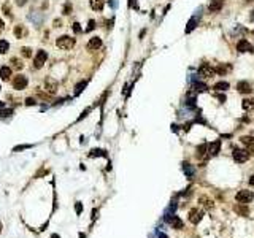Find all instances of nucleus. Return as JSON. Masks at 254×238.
Listing matches in <instances>:
<instances>
[{
    "label": "nucleus",
    "instance_id": "nucleus-29",
    "mask_svg": "<svg viewBox=\"0 0 254 238\" xmlns=\"http://www.w3.org/2000/svg\"><path fill=\"white\" fill-rule=\"evenodd\" d=\"M84 86H86V81H81V83H80L78 86H76V89H75V94H80V92L83 91V87H84Z\"/></svg>",
    "mask_w": 254,
    "mask_h": 238
},
{
    "label": "nucleus",
    "instance_id": "nucleus-12",
    "mask_svg": "<svg viewBox=\"0 0 254 238\" xmlns=\"http://www.w3.org/2000/svg\"><path fill=\"white\" fill-rule=\"evenodd\" d=\"M45 87L49 94H56L57 91V83L54 80H51V78H46V83H45Z\"/></svg>",
    "mask_w": 254,
    "mask_h": 238
},
{
    "label": "nucleus",
    "instance_id": "nucleus-8",
    "mask_svg": "<svg viewBox=\"0 0 254 238\" xmlns=\"http://www.w3.org/2000/svg\"><path fill=\"white\" fill-rule=\"evenodd\" d=\"M173 229H176V230H180V229H183V221L180 219V218H176V216H167V219H165Z\"/></svg>",
    "mask_w": 254,
    "mask_h": 238
},
{
    "label": "nucleus",
    "instance_id": "nucleus-20",
    "mask_svg": "<svg viewBox=\"0 0 254 238\" xmlns=\"http://www.w3.org/2000/svg\"><path fill=\"white\" fill-rule=\"evenodd\" d=\"M8 49H10V43L7 40H0V53L5 54Z\"/></svg>",
    "mask_w": 254,
    "mask_h": 238
},
{
    "label": "nucleus",
    "instance_id": "nucleus-18",
    "mask_svg": "<svg viewBox=\"0 0 254 238\" xmlns=\"http://www.w3.org/2000/svg\"><path fill=\"white\" fill-rule=\"evenodd\" d=\"M219 148H221V141L218 140V141H214V143H211V145H210L208 153H210L211 156H216V154H218V151H219Z\"/></svg>",
    "mask_w": 254,
    "mask_h": 238
},
{
    "label": "nucleus",
    "instance_id": "nucleus-3",
    "mask_svg": "<svg viewBox=\"0 0 254 238\" xmlns=\"http://www.w3.org/2000/svg\"><path fill=\"white\" fill-rule=\"evenodd\" d=\"M198 73H200V76H203V78H213L214 73H216V70H214L210 64H202L200 68H198Z\"/></svg>",
    "mask_w": 254,
    "mask_h": 238
},
{
    "label": "nucleus",
    "instance_id": "nucleus-2",
    "mask_svg": "<svg viewBox=\"0 0 254 238\" xmlns=\"http://www.w3.org/2000/svg\"><path fill=\"white\" fill-rule=\"evenodd\" d=\"M235 199H237L240 203H249V202H252L254 195H252L251 190L243 189V190H238V192H237V197H235Z\"/></svg>",
    "mask_w": 254,
    "mask_h": 238
},
{
    "label": "nucleus",
    "instance_id": "nucleus-25",
    "mask_svg": "<svg viewBox=\"0 0 254 238\" xmlns=\"http://www.w3.org/2000/svg\"><path fill=\"white\" fill-rule=\"evenodd\" d=\"M21 53H22L24 57H30V56H32V49H30V48H22Z\"/></svg>",
    "mask_w": 254,
    "mask_h": 238
},
{
    "label": "nucleus",
    "instance_id": "nucleus-7",
    "mask_svg": "<svg viewBox=\"0 0 254 238\" xmlns=\"http://www.w3.org/2000/svg\"><path fill=\"white\" fill-rule=\"evenodd\" d=\"M202 216H203V213H202L200 210H197V208H194V210H191V211H189V221H191L192 224L200 222Z\"/></svg>",
    "mask_w": 254,
    "mask_h": 238
},
{
    "label": "nucleus",
    "instance_id": "nucleus-11",
    "mask_svg": "<svg viewBox=\"0 0 254 238\" xmlns=\"http://www.w3.org/2000/svg\"><path fill=\"white\" fill-rule=\"evenodd\" d=\"M237 49L240 51V53H245V51H252L254 53V48L249 44V41H246V40H241V41H238V44H237Z\"/></svg>",
    "mask_w": 254,
    "mask_h": 238
},
{
    "label": "nucleus",
    "instance_id": "nucleus-19",
    "mask_svg": "<svg viewBox=\"0 0 254 238\" xmlns=\"http://www.w3.org/2000/svg\"><path fill=\"white\" fill-rule=\"evenodd\" d=\"M10 75H11V70L8 67H2V68H0V76H2V80H8Z\"/></svg>",
    "mask_w": 254,
    "mask_h": 238
},
{
    "label": "nucleus",
    "instance_id": "nucleus-1",
    "mask_svg": "<svg viewBox=\"0 0 254 238\" xmlns=\"http://www.w3.org/2000/svg\"><path fill=\"white\" fill-rule=\"evenodd\" d=\"M56 44H57V48H61V49H71V48L75 46V38H71L68 35H62V37L57 38Z\"/></svg>",
    "mask_w": 254,
    "mask_h": 238
},
{
    "label": "nucleus",
    "instance_id": "nucleus-23",
    "mask_svg": "<svg viewBox=\"0 0 254 238\" xmlns=\"http://www.w3.org/2000/svg\"><path fill=\"white\" fill-rule=\"evenodd\" d=\"M200 202H202V205H203V206H205V208H208V210H211V208L214 206V205H213V202H211L210 199H205V197H202V199H200Z\"/></svg>",
    "mask_w": 254,
    "mask_h": 238
},
{
    "label": "nucleus",
    "instance_id": "nucleus-16",
    "mask_svg": "<svg viewBox=\"0 0 254 238\" xmlns=\"http://www.w3.org/2000/svg\"><path fill=\"white\" fill-rule=\"evenodd\" d=\"M246 203H240V205H237L235 206V211L240 214V216H248L249 214V210H248V206H245Z\"/></svg>",
    "mask_w": 254,
    "mask_h": 238
},
{
    "label": "nucleus",
    "instance_id": "nucleus-9",
    "mask_svg": "<svg viewBox=\"0 0 254 238\" xmlns=\"http://www.w3.org/2000/svg\"><path fill=\"white\" fill-rule=\"evenodd\" d=\"M98 48H102V38H98V37L91 38L89 43H87V49L89 51H95V49H98Z\"/></svg>",
    "mask_w": 254,
    "mask_h": 238
},
{
    "label": "nucleus",
    "instance_id": "nucleus-21",
    "mask_svg": "<svg viewBox=\"0 0 254 238\" xmlns=\"http://www.w3.org/2000/svg\"><path fill=\"white\" fill-rule=\"evenodd\" d=\"M229 70H230V65H224V64H219V65L216 67V71H218L219 75H224L225 71H229Z\"/></svg>",
    "mask_w": 254,
    "mask_h": 238
},
{
    "label": "nucleus",
    "instance_id": "nucleus-15",
    "mask_svg": "<svg viewBox=\"0 0 254 238\" xmlns=\"http://www.w3.org/2000/svg\"><path fill=\"white\" fill-rule=\"evenodd\" d=\"M14 35H16V38H24L25 35H27V29L19 24V26L14 27Z\"/></svg>",
    "mask_w": 254,
    "mask_h": 238
},
{
    "label": "nucleus",
    "instance_id": "nucleus-26",
    "mask_svg": "<svg viewBox=\"0 0 254 238\" xmlns=\"http://www.w3.org/2000/svg\"><path fill=\"white\" fill-rule=\"evenodd\" d=\"M11 64H13V67H14V68H18V70H21V68H22V64H21V60H19V59H14V57H13V59H11Z\"/></svg>",
    "mask_w": 254,
    "mask_h": 238
},
{
    "label": "nucleus",
    "instance_id": "nucleus-41",
    "mask_svg": "<svg viewBox=\"0 0 254 238\" xmlns=\"http://www.w3.org/2000/svg\"><path fill=\"white\" fill-rule=\"evenodd\" d=\"M3 106H5V103H3V102H0V110H2Z\"/></svg>",
    "mask_w": 254,
    "mask_h": 238
},
{
    "label": "nucleus",
    "instance_id": "nucleus-42",
    "mask_svg": "<svg viewBox=\"0 0 254 238\" xmlns=\"http://www.w3.org/2000/svg\"><path fill=\"white\" fill-rule=\"evenodd\" d=\"M161 238H167V235H164V233H161Z\"/></svg>",
    "mask_w": 254,
    "mask_h": 238
},
{
    "label": "nucleus",
    "instance_id": "nucleus-30",
    "mask_svg": "<svg viewBox=\"0 0 254 238\" xmlns=\"http://www.w3.org/2000/svg\"><path fill=\"white\" fill-rule=\"evenodd\" d=\"M195 24H197V19H191V22H189V27L186 29V32H191V30H192V27H195Z\"/></svg>",
    "mask_w": 254,
    "mask_h": 238
},
{
    "label": "nucleus",
    "instance_id": "nucleus-4",
    "mask_svg": "<svg viewBox=\"0 0 254 238\" xmlns=\"http://www.w3.org/2000/svg\"><path fill=\"white\" fill-rule=\"evenodd\" d=\"M27 83H29V81H27V76L18 75V76H14V80H13V87L18 89V91H21V89H25Z\"/></svg>",
    "mask_w": 254,
    "mask_h": 238
},
{
    "label": "nucleus",
    "instance_id": "nucleus-5",
    "mask_svg": "<svg viewBox=\"0 0 254 238\" xmlns=\"http://www.w3.org/2000/svg\"><path fill=\"white\" fill-rule=\"evenodd\" d=\"M46 59H48V54H46V51L40 49V51L37 53V56H35V60H34V67H35V68H41V67H43V64L46 62Z\"/></svg>",
    "mask_w": 254,
    "mask_h": 238
},
{
    "label": "nucleus",
    "instance_id": "nucleus-31",
    "mask_svg": "<svg viewBox=\"0 0 254 238\" xmlns=\"http://www.w3.org/2000/svg\"><path fill=\"white\" fill-rule=\"evenodd\" d=\"M194 87H197V91H205L207 89V86L202 84V83H194Z\"/></svg>",
    "mask_w": 254,
    "mask_h": 238
},
{
    "label": "nucleus",
    "instance_id": "nucleus-22",
    "mask_svg": "<svg viewBox=\"0 0 254 238\" xmlns=\"http://www.w3.org/2000/svg\"><path fill=\"white\" fill-rule=\"evenodd\" d=\"M214 89H216V91H227V89H229V83H225V81H219V83L214 84Z\"/></svg>",
    "mask_w": 254,
    "mask_h": 238
},
{
    "label": "nucleus",
    "instance_id": "nucleus-10",
    "mask_svg": "<svg viewBox=\"0 0 254 238\" xmlns=\"http://www.w3.org/2000/svg\"><path fill=\"white\" fill-rule=\"evenodd\" d=\"M237 89H238V92H241V94H251V92H252V87H251V84H249L248 81H240V83L237 84Z\"/></svg>",
    "mask_w": 254,
    "mask_h": 238
},
{
    "label": "nucleus",
    "instance_id": "nucleus-14",
    "mask_svg": "<svg viewBox=\"0 0 254 238\" xmlns=\"http://www.w3.org/2000/svg\"><path fill=\"white\" fill-rule=\"evenodd\" d=\"M221 8H222V2H221V0H211L210 5H208V11L210 13H218Z\"/></svg>",
    "mask_w": 254,
    "mask_h": 238
},
{
    "label": "nucleus",
    "instance_id": "nucleus-6",
    "mask_svg": "<svg viewBox=\"0 0 254 238\" xmlns=\"http://www.w3.org/2000/svg\"><path fill=\"white\" fill-rule=\"evenodd\" d=\"M249 159V153L246 151V149H237L235 153H234V160L237 162V163H243V162H246Z\"/></svg>",
    "mask_w": 254,
    "mask_h": 238
},
{
    "label": "nucleus",
    "instance_id": "nucleus-24",
    "mask_svg": "<svg viewBox=\"0 0 254 238\" xmlns=\"http://www.w3.org/2000/svg\"><path fill=\"white\" fill-rule=\"evenodd\" d=\"M252 105H254V100H249V99L243 100V108H245V110H249V108H252Z\"/></svg>",
    "mask_w": 254,
    "mask_h": 238
},
{
    "label": "nucleus",
    "instance_id": "nucleus-37",
    "mask_svg": "<svg viewBox=\"0 0 254 238\" xmlns=\"http://www.w3.org/2000/svg\"><path fill=\"white\" fill-rule=\"evenodd\" d=\"M25 2H27V0H16V3H18L19 7H22V5H24Z\"/></svg>",
    "mask_w": 254,
    "mask_h": 238
},
{
    "label": "nucleus",
    "instance_id": "nucleus-38",
    "mask_svg": "<svg viewBox=\"0 0 254 238\" xmlns=\"http://www.w3.org/2000/svg\"><path fill=\"white\" fill-rule=\"evenodd\" d=\"M81 210H83V208H81V205H76V211H78V213H81Z\"/></svg>",
    "mask_w": 254,
    "mask_h": 238
},
{
    "label": "nucleus",
    "instance_id": "nucleus-28",
    "mask_svg": "<svg viewBox=\"0 0 254 238\" xmlns=\"http://www.w3.org/2000/svg\"><path fill=\"white\" fill-rule=\"evenodd\" d=\"M13 114V110H3V111H0V117H8Z\"/></svg>",
    "mask_w": 254,
    "mask_h": 238
},
{
    "label": "nucleus",
    "instance_id": "nucleus-36",
    "mask_svg": "<svg viewBox=\"0 0 254 238\" xmlns=\"http://www.w3.org/2000/svg\"><path fill=\"white\" fill-rule=\"evenodd\" d=\"M25 105H29V106L30 105H35V100L34 99H27V100H25Z\"/></svg>",
    "mask_w": 254,
    "mask_h": 238
},
{
    "label": "nucleus",
    "instance_id": "nucleus-27",
    "mask_svg": "<svg viewBox=\"0 0 254 238\" xmlns=\"http://www.w3.org/2000/svg\"><path fill=\"white\" fill-rule=\"evenodd\" d=\"M241 143H243V145L251 146V145H252V138H251V137H241Z\"/></svg>",
    "mask_w": 254,
    "mask_h": 238
},
{
    "label": "nucleus",
    "instance_id": "nucleus-34",
    "mask_svg": "<svg viewBox=\"0 0 254 238\" xmlns=\"http://www.w3.org/2000/svg\"><path fill=\"white\" fill-rule=\"evenodd\" d=\"M95 29V21H89V24H87V32L89 30H94Z\"/></svg>",
    "mask_w": 254,
    "mask_h": 238
},
{
    "label": "nucleus",
    "instance_id": "nucleus-35",
    "mask_svg": "<svg viewBox=\"0 0 254 238\" xmlns=\"http://www.w3.org/2000/svg\"><path fill=\"white\" fill-rule=\"evenodd\" d=\"M70 11H71V5H70V3H67V5H65V8H64V14H70Z\"/></svg>",
    "mask_w": 254,
    "mask_h": 238
},
{
    "label": "nucleus",
    "instance_id": "nucleus-33",
    "mask_svg": "<svg viewBox=\"0 0 254 238\" xmlns=\"http://www.w3.org/2000/svg\"><path fill=\"white\" fill-rule=\"evenodd\" d=\"M73 30H75V34H80V32H81V27H80V24H78V22H75V24H73Z\"/></svg>",
    "mask_w": 254,
    "mask_h": 238
},
{
    "label": "nucleus",
    "instance_id": "nucleus-32",
    "mask_svg": "<svg viewBox=\"0 0 254 238\" xmlns=\"http://www.w3.org/2000/svg\"><path fill=\"white\" fill-rule=\"evenodd\" d=\"M27 148H30V145H21V146H16V148H13V151L16 153V151H21V149H27Z\"/></svg>",
    "mask_w": 254,
    "mask_h": 238
},
{
    "label": "nucleus",
    "instance_id": "nucleus-40",
    "mask_svg": "<svg viewBox=\"0 0 254 238\" xmlns=\"http://www.w3.org/2000/svg\"><path fill=\"white\" fill-rule=\"evenodd\" d=\"M249 183H251V184H252V186H254V175H252V176H251V179H249Z\"/></svg>",
    "mask_w": 254,
    "mask_h": 238
},
{
    "label": "nucleus",
    "instance_id": "nucleus-17",
    "mask_svg": "<svg viewBox=\"0 0 254 238\" xmlns=\"http://www.w3.org/2000/svg\"><path fill=\"white\" fill-rule=\"evenodd\" d=\"M105 5V0H91V8L95 11H100Z\"/></svg>",
    "mask_w": 254,
    "mask_h": 238
},
{
    "label": "nucleus",
    "instance_id": "nucleus-39",
    "mask_svg": "<svg viewBox=\"0 0 254 238\" xmlns=\"http://www.w3.org/2000/svg\"><path fill=\"white\" fill-rule=\"evenodd\" d=\"M0 30H3V21L0 19Z\"/></svg>",
    "mask_w": 254,
    "mask_h": 238
},
{
    "label": "nucleus",
    "instance_id": "nucleus-13",
    "mask_svg": "<svg viewBox=\"0 0 254 238\" xmlns=\"http://www.w3.org/2000/svg\"><path fill=\"white\" fill-rule=\"evenodd\" d=\"M29 19L35 24V26H41V24H43V14H41V13L32 11V13L29 14Z\"/></svg>",
    "mask_w": 254,
    "mask_h": 238
}]
</instances>
